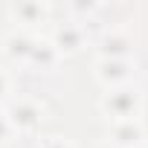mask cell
I'll use <instances>...</instances> for the list:
<instances>
[{
	"label": "cell",
	"instance_id": "1",
	"mask_svg": "<svg viewBox=\"0 0 148 148\" xmlns=\"http://www.w3.org/2000/svg\"><path fill=\"white\" fill-rule=\"evenodd\" d=\"M105 108L116 116V119H131L134 116V110H136V96H125V90H119V93H113L108 102H105Z\"/></svg>",
	"mask_w": 148,
	"mask_h": 148
},
{
	"label": "cell",
	"instance_id": "2",
	"mask_svg": "<svg viewBox=\"0 0 148 148\" xmlns=\"http://www.w3.org/2000/svg\"><path fill=\"white\" fill-rule=\"evenodd\" d=\"M113 142L116 145H139V125H134V119H125L122 125H116V131H113Z\"/></svg>",
	"mask_w": 148,
	"mask_h": 148
},
{
	"label": "cell",
	"instance_id": "3",
	"mask_svg": "<svg viewBox=\"0 0 148 148\" xmlns=\"http://www.w3.org/2000/svg\"><path fill=\"white\" fill-rule=\"evenodd\" d=\"M35 116H38V110H35L32 105H26V102H21V105L12 108V122H15V125H32Z\"/></svg>",
	"mask_w": 148,
	"mask_h": 148
},
{
	"label": "cell",
	"instance_id": "4",
	"mask_svg": "<svg viewBox=\"0 0 148 148\" xmlns=\"http://www.w3.org/2000/svg\"><path fill=\"white\" fill-rule=\"evenodd\" d=\"M44 148H70V145H67V142H61V139H52V142H47Z\"/></svg>",
	"mask_w": 148,
	"mask_h": 148
},
{
	"label": "cell",
	"instance_id": "5",
	"mask_svg": "<svg viewBox=\"0 0 148 148\" xmlns=\"http://www.w3.org/2000/svg\"><path fill=\"white\" fill-rule=\"evenodd\" d=\"M3 90H6V79H3V76H0V93H3Z\"/></svg>",
	"mask_w": 148,
	"mask_h": 148
}]
</instances>
